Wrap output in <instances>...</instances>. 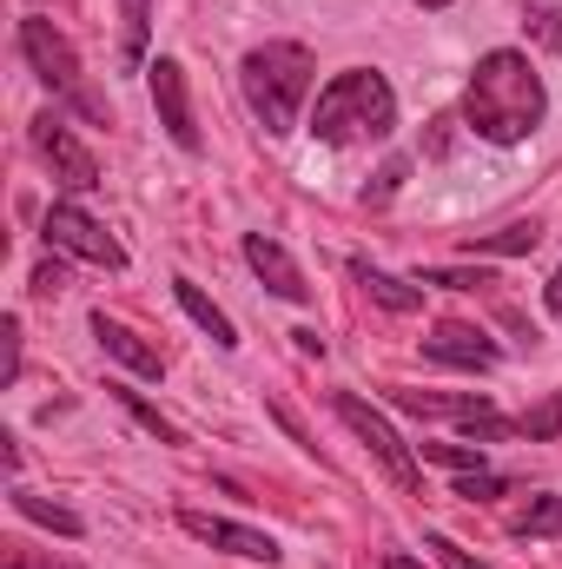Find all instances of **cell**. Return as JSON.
<instances>
[{"label":"cell","mask_w":562,"mask_h":569,"mask_svg":"<svg viewBox=\"0 0 562 569\" xmlns=\"http://www.w3.org/2000/svg\"><path fill=\"white\" fill-rule=\"evenodd\" d=\"M543 113H550V93H543V73L530 67V53L496 47V53L476 60L470 93H463V120H470L476 140L516 146L543 127Z\"/></svg>","instance_id":"1"},{"label":"cell","mask_w":562,"mask_h":569,"mask_svg":"<svg viewBox=\"0 0 562 569\" xmlns=\"http://www.w3.org/2000/svg\"><path fill=\"white\" fill-rule=\"evenodd\" d=\"M391 127H398V93H391V80H384L378 67L338 73V80L318 93V107H311V133H318L324 146L384 140Z\"/></svg>","instance_id":"2"},{"label":"cell","mask_w":562,"mask_h":569,"mask_svg":"<svg viewBox=\"0 0 562 569\" xmlns=\"http://www.w3.org/2000/svg\"><path fill=\"white\" fill-rule=\"evenodd\" d=\"M239 87H245V107L265 120V133H291L298 107L311 100V53L298 40H265L239 60Z\"/></svg>","instance_id":"3"},{"label":"cell","mask_w":562,"mask_h":569,"mask_svg":"<svg viewBox=\"0 0 562 569\" xmlns=\"http://www.w3.org/2000/svg\"><path fill=\"white\" fill-rule=\"evenodd\" d=\"M331 405H338V418L351 425V437H358V443H364V450L378 457V470H384V477H391L398 490L423 497V470H418V457H411V443H404V437L391 430V418H384V411H371V405H364L358 391H338Z\"/></svg>","instance_id":"4"},{"label":"cell","mask_w":562,"mask_h":569,"mask_svg":"<svg viewBox=\"0 0 562 569\" xmlns=\"http://www.w3.org/2000/svg\"><path fill=\"white\" fill-rule=\"evenodd\" d=\"M20 53H27V67H33L53 93H67L80 113H100L93 93L80 87V53H73V40H67L47 13H27V20H20Z\"/></svg>","instance_id":"5"},{"label":"cell","mask_w":562,"mask_h":569,"mask_svg":"<svg viewBox=\"0 0 562 569\" xmlns=\"http://www.w3.org/2000/svg\"><path fill=\"white\" fill-rule=\"evenodd\" d=\"M40 232H47V246L67 252V259H87V266H100V272H127V246H120L100 219H87L80 206H67V199L40 219Z\"/></svg>","instance_id":"6"},{"label":"cell","mask_w":562,"mask_h":569,"mask_svg":"<svg viewBox=\"0 0 562 569\" xmlns=\"http://www.w3.org/2000/svg\"><path fill=\"white\" fill-rule=\"evenodd\" d=\"M33 152L53 166V179H60L67 192H93V186H100V159L80 146V133H73L60 113H40V120H33Z\"/></svg>","instance_id":"7"},{"label":"cell","mask_w":562,"mask_h":569,"mask_svg":"<svg viewBox=\"0 0 562 569\" xmlns=\"http://www.w3.org/2000/svg\"><path fill=\"white\" fill-rule=\"evenodd\" d=\"M145 80H152V107H159V127L172 133L179 152H199V120H192V93H185V67L179 60H152L145 67Z\"/></svg>","instance_id":"8"},{"label":"cell","mask_w":562,"mask_h":569,"mask_svg":"<svg viewBox=\"0 0 562 569\" xmlns=\"http://www.w3.org/2000/svg\"><path fill=\"white\" fill-rule=\"evenodd\" d=\"M179 530L185 537H199V543H212V550H225V557H245V563H279L284 550L265 537V530H245V523H232V517H205V510H179Z\"/></svg>","instance_id":"9"},{"label":"cell","mask_w":562,"mask_h":569,"mask_svg":"<svg viewBox=\"0 0 562 569\" xmlns=\"http://www.w3.org/2000/svg\"><path fill=\"white\" fill-rule=\"evenodd\" d=\"M423 358H436V365H456V371H496V345L476 331V325H436L430 338H423Z\"/></svg>","instance_id":"10"},{"label":"cell","mask_w":562,"mask_h":569,"mask_svg":"<svg viewBox=\"0 0 562 569\" xmlns=\"http://www.w3.org/2000/svg\"><path fill=\"white\" fill-rule=\"evenodd\" d=\"M245 266L259 272L265 291H279V298H291V305H304V298H311V284H304V272H298V259L284 252L279 239H265V232H252V239H245Z\"/></svg>","instance_id":"11"},{"label":"cell","mask_w":562,"mask_h":569,"mask_svg":"<svg viewBox=\"0 0 562 569\" xmlns=\"http://www.w3.org/2000/svg\"><path fill=\"white\" fill-rule=\"evenodd\" d=\"M93 338H100V351H107V358H120V365H127V371H140V378H159V371H165V358L145 345L140 331H133V325H120V318H107V311H93Z\"/></svg>","instance_id":"12"},{"label":"cell","mask_w":562,"mask_h":569,"mask_svg":"<svg viewBox=\"0 0 562 569\" xmlns=\"http://www.w3.org/2000/svg\"><path fill=\"white\" fill-rule=\"evenodd\" d=\"M543 246V226L536 219H516V226H496V232H476V239H463V252L476 259H523V252H536Z\"/></svg>","instance_id":"13"},{"label":"cell","mask_w":562,"mask_h":569,"mask_svg":"<svg viewBox=\"0 0 562 569\" xmlns=\"http://www.w3.org/2000/svg\"><path fill=\"white\" fill-rule=\"evenodd\" d=\"M172 298L185 305V318H192V325H199V331H205V338H212L219 351H232V345H239L232 318H225V311H219V305H212V298H205V291H199L192 279H172Z\"/></svg>","instance_id":"14"},{"label":"cell","mask_w":562,"mask_h":569,"mask_svg":"<svg viewBox=\"0 0 562 569\" xmlns=\"http://www.w3.org/2000/svg\"><path fill=\"white\" fill-rule=\"evenodd\" d=\"M351 272H358V284H364L384 311H398V318L423 305V284L418 279H398V272H378V266H351Z\"/></svg>","instance_id":"15"},{"label":"cell","mask_w":562,"mask_h":569,"mask_svg":"<svg viewBox=\"0 0 562 569\" xmlns=\"http://www.w3.org/2000/svg\"><path fill=\"white\" fill-rule=\"evenodd\" d=\"M13 510H20L27 523H47L53 537H80V530H87L80 510H67V503H53V497H33V490H20V483H13Z\"/></svg>","instance_id":"16"},{"label":"cell","mask_w":562,"mask_h":569,"mask_svg":"<svg viewBox=\"0 0 562 569\" xmlns=\"http://www.w3.org/2000/svg\"><path fill=\"white\" fill-rule=\"evenodd\" d=\"M107 391H113V398H120V405H127V411H133V418L159 437V443H179V425H172V418H159V405H145L133 385H107Z\"/></svg>","instance_id":"17"},{"label":"cell","mask_w":562,"mask_h":569,"mask_svg":"<svg viewBox=\"0 0 562 569\" xmlns=\"http://www.w3.org/2000/svg\"><path fill=\"white\" fill-rule=\"evenodd\" d=\"M516 537L530 543V537H562V497H536L523 517H516Z\"/></svg>","instance_id":"18"},{"label":"cell","mask_w":562,"mask_h":569,"mask_svg":"<svg viewBox=\"0 0 562 569\" xmlns=\"http://www.w3.org/2000/svg\"><path fill=\"white\" fill-rule=\"evenodd\" d=\"M516 430H523L530 443H550V437H562V391H550L536 411H523V418H516Z\"/></svg>","instance_id":"19"},{"label":"cell","mask_w":562,"mask_h":569,"mask_svg":"<svg viewBox=\"0 0 562 569\" xmlns=\"http://www.w3.org/2000/svg\"><path fill=\"white\" fill-rule=\"evenodd\" d=\"M423 463H443V470H483V443H423Z\"/></svg>","instance_id":"20"},{"label":"cell","mask_w":562,"mask_h":569,"mask_svg":"<svg viewBox=\"0 0 562 569\" xmlns=\"http://www.w3.org/2000/svg\"><path fill=\"white\" fill-rule=\"evenodd\" d=\"M120 27H127V60H140L145 53V27H152V0H120Z\"/></svg>","instance_id":"21"},{"label":"cell","mask_w":562,"mask_h":569,"mask_svg":"<svg viewBox=\"0 0 562 569\" xmlns=\"http://www.w3.org/2000/svg\"><path fill=\"white\" fill-rule=\"evenodd\" d=\"M0 569H87V563H60V557H40V550H27V543L13 537V543H0Z\"/></svg>","instance_id":"22"},{"label":"cell","mask_w":562,"mask_h":569,"mask_svg":"<svg viewBox=\"0 0 562 569\" xmlns=\"http://www.w3.org/2000/svg\"><path fill=\"white\" fill-rule=\"evenodd\" d=\"M503 490H510V483L490 477V470H470V477L456 483V497H470V503H490V497H503Z\"/></svg>","instance_id":"23"},{"label":"cell","mask_w":562,"mask_h":569,"mask_svg":"<svg viewBox=\"0 0 562 569\" xmlns=\"http://www.w3.org/2000/svg\"><path fill=\"white\" fill-rule=\"evenodd\" d=\"M530 33H536L550 53H562V7H543V13H530Z\"/></svg>","instance_id":"24"},{"label":"cell","mask_w":562,"mask_h":569,"mask_svg":"<svg viewBox=\"0 0 562 569\" xmlns=\"http://www.w3.org/2000/svg\"><path fill=\"white\" fill-rule=\"evenodd\" d=\"M430 557H436L443 569H490V563H476L463 543H450V537H430Z\"/></svg>","instance_id":"25"},{"label":"cell","mask_w":562,"mask_h":569,"mask_svg":"<svg viewBox=\"0 0 562 569\" xmlns=\"http://www.w3.org/2000/svg\"><path fill=\"white\" fill-rule=\"evenodd\" d=\"M0 338H7V385H20V318H13V311H7Z\"/></svg>","instance_id":"26"},{"label":"cell","mask_w":562,"mask_h":569,"mask_svg":"<svg viewBox=\"0 0 562 569\" xmlns=\"http://www.w3.org/2000/svg\"><path fill=\"white\" fill-rule=\"evenodd\" d=\"M60 284H67V266H60V259H47V266L33 272V291H40V298H53Z\"/></svg>","instance_id":"27"},{"label":"cell","mask_w":562,"mask_h":569,"mask_svg":"<svg viewBox=\"0 0 562 569\" xmlns=\"http://www.w3.org/2000/svg\"><path fill=\"white\" fill-rule=\"evenodd\" d=\"M404 172H411V166H404V159H391V166L378 172V192H371V199H391V192L404 186Z\"/></svg>","instance_id":"28"},{"label":"cell","mask_w":562,"mask_h":569,"mask_svg":"<svg viewBox=\"0 0 562 569\" xmlns=\"http://www.w3.org/2000/svg\"><path fill=\"white\" fill-rule=\"evenodd\" d=\"M291 338H298V351H304V358H324V338H318V331H291Z\"/></svg>","instance_id":"29"},{"label":"cell","mask_w":562,"mask_h":569,"mask_svg":"<svg viewBox=\"0 0 562 569\" xmlns=\"http://www.w3.org/2000/svg\"><path fill=\"white\" fill-rule=\"evenodd\" d=\"M543 298H550V311L562 318V266H556V279H550V291H543Z\"/></svg>","instance_id":"30"},{"label":"cell","mask_w":562,"mask_h":569,"mask_svg":"<svg viewBox=\"0 0 562 569\" xmlns=\"http://www.w3.org/2000/svg\"><path fill=\"white\" fill-rule=\"evenodd\" d=\"M384 569H423V563H418V557H391Z\"/></svg>","instance_id":"31"},{"label":"cell","mask_w":562,"mask_h":569,"mask_svg":"<svg viewBox=\"0 0 562 569\" xmlns=\"http://www.w3.org/2000/svg\"><path fill=\"white\" fill-rule=\"evenodd\" d=\"M418 7H450V0H418Z\"/></svg>","instance_id":"32"}]
</instances>
